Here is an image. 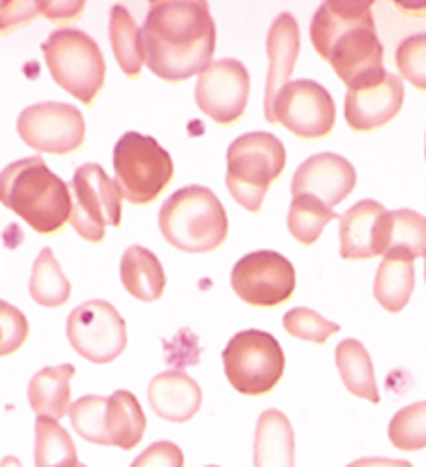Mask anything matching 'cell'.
<instances>
[{"label":"cell","instance_id":"6da1fadb","mask_svg":"<svg viewBox=\"0 0 426 467\" xmlns=\"http://www.w3.org/2000/svg\"><path fill=\"white\" fill-rule=\"evenodd\" d=\"M142 48L149 70L160 79L180 83L202 75L213 64L217 48V26L208 3H167L149 5L142 25Z\"/></svg>","mask_w":426,"mask_h":467},{"label":"cell","instance_id":"7a4b0ae2","mask_svg":"<svg viewBox=\"0 0 426 467\" xmlns=\"http://www.w3.org/2000/svg\"><path fill=\"white\" fill-rule=\"evenodd\" d=\"M372 7V0H328L313 16L315 51L333 66L348 90H358L387 75Z\"/></svg>","mask_w":426,"mask_h":467},{"label":"cell","instance_id":"3957f363","mask_svg":"<svg viewBox=\"0 0 426 467\" xmlns=\"http://www.w3.org/2000/svg\"><path fill=\"white\" fill-rule=\"evenodd\" d=\"M0 203L44 236L62 230L73 210L68 186L40 155L18 160L0 171Z\"/></svg>","mask_w":426,"mask_h":467},{"label":"cell","instance_id":"277c9868","mask_svg":"<svg viewBox=\"0 0 426 467\" xmlns=\"http://www.w3.org/2000/svg\"><path fill=\"white\" fill-rule=\"evenodd\" d=\"M158 225L175 249L206 254L225 243L230 223L217 194L203 186H186L164 202Z\"/></svg>","mask_w":426,"mask_h":467},{"label":"cell","instance_id":"5b68a950","mask_svg":"<svg viewBox=\"0 0 426 467\" xmlns=\"http://www.w3.org/2000/svg\"><path fill=\"white\" fill-rule=\"evenodd\" d=\"M286 151L274 133H243L228 149V191L241 208L260 213L269 186L282 175Z\"/></svg>","mask_w":426,"mask_h":467},{"label":"cell","instance_id":"8992f818","mask_svg":"<svg viewBox=\"0 0 426 467\" xmlns=\"http://www.w3.org/2000/svg\"><path fill=\"white\" fill-rule=\"evenodd\" d=\"M44 61L59 88L92 105L105 86V59L99 44L79 29H57L42 44Z\"/></svg>","mask_w":426,"mask_h":467},{"label":"cell","instance_id":"52a82bcc","mask_svg":"<svg viewBox=\"0 0 426 467\" xmlns=\"http://www.w3.org/2000/svg\"><path fill=\"white\" fill-rule=\"evenodd\" d=\"M114 173L123 199L134 205H147L169 186L175 166L156 138L127 131L114 147Z\"/></svg>","mask_w":426,"mask_h":467},{"label":"cell","instance_id":"ba28073f","mask_svg":"<svg viewBox=\"0 0 426 467\" xmlns=\"http://www.w3.org/2000/svg\"><path fill=\"white\" fill-rule=\"evenodd\" d=\"M282 346L263 330H243L223 349V369L230 385L243 396H267L285 376Z\"/></svg>","mask_w":426,"mask_h":467},{"label":"cell","instance_id":"9c48e42d","mask_svg":"<svg viewBox=\"0 0 426 467\" xmlns=\"http://www.w3.org/2000/svg\"><path fill=\"white\" fill-rule=\"evenodd\" d=\"M70 225L88 243H101L108 227H120L123 221V194L103 166L84 164L75 171L70 182Z\"/></svg>","mask_w":426,"mask_h":467},{"label":"cell","instance_id":"30bf717a","mask_svg":"<svg viewBox=\"0 0 426 467\" xmlns=\"http://www.w3.org/2000/svg\"><path fill=\"white\" fill-rule=\"evenodd\" d=\"M66 335L73 349L94 365H108L127 348V327L119 310L105 299H90L70 313Z\"/></svg>","mask_w":426,"mask_h":467},{"label":"cell","instance_id":"8fae6325","mask_svg":"<svg viewBox=\"0 0 426 467\" xmlns=\"http://www.w3.org/2000/svg\"><path fill=\"white\" fill-rule=\"evenodd\" d=\"M274 122L285 125L302 140H324L335 130V101L317 81H289L274 101Z\"/></svg>","mask_w":426,"mask_h":467},{"label":"cell","instance_id":"7c38bea8","mask_svg":"<svg viewBox=\"0 0 426 467\" xmlns=\"http://www.w3.org/2000/svg\"><path fill=\"white\" fill-rule=\"evenodd\" d=\"M18 136L37 153L70 155L86 140V122L68 103H36L18 116Z\"/></svg>","mask_w":426,"mask_h":467},{"label":"cell","instance_id":"4fadbf2b","mask_svg":"<svg viewBox=\"0 0 426 467\" xmlns=\"http://www.w3.org/2000/svg\"><path fill=\"white\" fill-rule=\"evenodd\" d=\"M230 285L245 304L256 308H275L296 291V269L285 255L254 252L234 265Z\"/></svg>","mask_w":426,"mask_h":467},{"label":"cell","instance_id":"5bb4252c","mask_svg":"<svg viewBox=\"0 0 426 467\" xmlns=\"http://www.w3.org/2000/svg\"><path fill=\"white\" fill-rule=\"evenodd\" d=\"M250 72L239 59H217L199 75L197 108L217 125L230 127L245 114L250 99Z\"/></svg>","mask_w":426,"mask_h":467},{"label":"cell","instance_id":"9a60e30c","mask_svg":"<svg viewBox=\"0 0 426 467\" xmlns=\"http://www.w3.org/2000/svg\"><path fill=\"white\" fill-rule=\"evenodd\" d=\"M357 186V171L337 153L311 155L297 166L291 182L293 197H313L333 210Z\"/></svg>","mask_w":426,"mask_h":467},{"label":"cell","instance_id":"2e32d148","mask_svg":"<svg viewBox=\"0 0 426 467\" xmlns=\"http://www.w3.org/2000/svg\"><path fill=\"white\" fill-rule=\"evenodd\" d=\"M343 260H369L385 255L390 238V213L372 199H363L339 216Z\"/></svg>","mask_w":426,"mask_h":467},{"label":"cell","instance_id":"e0dca14e","mask_svg":"<svg viewBox=\"0 0 426 467\" xmlns=\"http://www.w3.org/2000/svg\"><path fill=\"white\" fill-rule=\"evenodd\" d=\"M405 103V86L400 77L387 72L380 81L348 90L346 94V120L352 131L368 133L390 125Z\"/></svg>","mask_w":426,"mask_h":467},{"label":"cell","instance_id":"ac0fdd59","mask_svg":"<svg viewBox=\"0 0 426 467\" xmlns=\"http://www.w3.org/2000/svg\"><path fill=\"white\" fill-rule=\"evenodd\" d=\"M297 55H300V26L289 11L275 16L267 33V86H265V116L267 122H274V101L278 92L291 79V72L296 68Z\"/></svg>","mask_w":426,"mask_h":467},{"label":"cell","instance_id":"d6986e66","mask_svg":"<svg viewBox=\"0 0 426 467\" xmlns=\"http://www.w3.org/2000/svg\"><path fill=\"white\" fill-rule=\"evenodd\" d=\"M202 389L191 376L182 371H164L149 385V404L167 421L184 424L202 409Z\"/></svg>","mask_w":426,"mask_h":467},{"label":"cell","instance_id":"ffe728a7","mask_svg":"<svg viewBox=\"0 0 426 467\" xmlns=\"http://www.w3.org/2000/svg\"><path fill=\"white\" fill-rule=\"evenodd\" d=\"M254 467H296V437L282 410L269 409L258 417Z\"/></svg>","mask_w":426,"mask_h":467},{"label":"cell","instance_id":"44dd1931","mask_svg":"<svg viewBox=\"0 0 426 467\" xmlns=\"http://www.w3.org/2000/svg\"><path fill=\"white\" fill-rule=\"evenodd\" d=\"M120 282L131 297L140 302H156L164 295L167 277H164L162 263L149 249L140 244H131L125 249L120 260Z\"/></svg>","mask_w":426,"mask_h":467},{"label":"cell","instance_id":"7402d4cb","mask_svg":"<svg viewBox=\"0 0 426 467\" xmlns=\"http://www.w3.org/2000/svg\"><path fill=\"white\" fill-rule=\"evenodd\" d=\"M147 417L134 393L114 391L105 404V435L108 446L134 450L142 441Z\"/></svg>","mask_w":426,"mask_h":467},{"label":"cell","instance_id":"603a6c76","mask_svg":"<svg viewBox=\"0 0 426 467\" xmlns=\"http://www.w3.org/2000/svg\"><path fill=\"white\" fill-rule=\"evenodd\" d=\"M75 378V365H55L47 369L37 371L31 378L29 404L36 415L53 417V420H62L70 410V380Z\"/></svg>","mask_w":426,"mask_h":467},{"label":"cell","instance_id":"cb8c5ba5","mask_svg":"<svg viewBox=\"0 0 426 467\" xmlns=\"http://www.w3.org/2000/svg\"><path fill=\"white\" fill-rule=\"evenodd\" d=\"M416 288V269L413 260L405 255H383L374 280V297L387 313H402Z\"/></svg>","mask_w":426,"mask_h":467},{"label":"cell","instance_id":"d4e9b609","mask_svg":"<svg viewBox=\"0 0 426 467\" xmlns=\"http://www.w3.org/2000/svg\"><path fill=\"white\" fill-rule=\"evenodd\" d=\"M335 363L339 369L343 385L352 396L369 400L372 404L380 402L379 387H376L374 365L368 349L357 338H346L335 349Z\"/></svg>","mask_w":426,"mask_h":467},{"label":"cell","instance_id":"484cf974","mask_svg":"<svg viewBox=\"0 0 426 467\" xmlns=\"http://www.w3.org/2000/svg\"><path fill=\"white\" fill-rule=\"evenodd\" d=\"M109 44L120 70L130 79L140 77L145 66V48H142V31L136 25L134 16L123 5H114L109 14Z\"/></svg>","mask_w":426,"mask_h":467},{"label":"cell","instance_id":"4316f807","mask_svg":"<svg viewBox=\"0 0 426 467\" xmlns=\"http://www.w3.org/2000/svg\"><path fill=\"white\" fill-rule=\"evenodd\" d=\"M36 467H77V448L68 431L53 417L36 420Z\"/></svg>","mask_w":426,"mask_h":467},{"label":"cell","instance_id":"83f0119b","mask_svg":"<svg viewBox=\"0 0 426 467\" xmlns=\"http://www.w3.org/2000/svg\"><path fill=\"white\" fill-rule=\"evenodd\" d=\"M29 293L33 302L44 308H59L70 299V282L66 280L62 266L55 260L51 249H42L33 263Z\"/></svg>","mask_w":426,"mask_h":467},{"label":"cell","instance_id":"f1b7e54d","mask_svg":"<svg viewBox=\"0 0 426 467\" xmlns=\"http://www.w3.org/2000/svg\"><path fill=\"white\" fill-rule=\"evenodd\" d=\"M387 254L422 258L426 255V216L413 210H394L390 213V238Z\"/></svg>","mask_w":426,"mask_h":467},{"label":"cell","instance_id":"f546056e","mask_svg":"<svg viewBox=\"0 0 426 467\" xmlns=\"http://www.w3.org/2000/svg\"><path fill=\"white\" fill-rule=\"evenodd\" d=\"M333 219H337L335 210L326 208L324 203L317 202V199L293 197L289 216H286V223H289L291 236L296 238L297 243L311 247V244L319 241L324 227Z\"/></svg>","mask_w":426,"mask_h":467},{"label":"cell","instance_id":"4dcf8cb0","mask_svg":"<svg viewBox=\"0 0 426 467\" xmlns=\"http://www.w3.org/2000/svg\"><path fill=\"white\" fill-rule=\"evenodd\" d=\"M390 441L402 452H420L426 448V400L409 404L391 417Z\"/></svg>","mask_w":426,"mask_h":467},{"label":"cell","instance_id":"1f68e13d","mask_svg":"<svg viewBox=\"0 0 426 467\" xmlns=\"http://www.w3.org/2000/svg\"><path fill=\"white\" fill-rule=\"evenodd\" d=\"M105 404L108 398L101 396H84L70 404V421L77 435L86 441L97 443V446H108V435H105Z\"/></svg>","mask_w":426,"mask_h":467},{"label":"cell","instance_id":"d6a6232c","mask_svg":"<svg viewBox=\"0 0 426 467\" xmlns=\"http://www.w3.org/2000/svg\"><path fill=\"white\" fill-rule=\"evenodd\" d=\"M282 326H285V330L291 337L302 338V341L319 343V346L341 330L339 324L324 319L319 313H315L311 308H302V306L300 308L289 310V313L282 317Z\"/></svg>","mask_w":426,"mask_h":467},{"label":"cell","instance_id":"836d02e7","mask_svg":"<svg viewBox=\"0 0 426 467\" xmlns=\"http://www.w3.org/2000/svg\"><path fill=\"white\" fill-rule=\"evenodd\" d=\"M400 75L420 92H426V33H413L396 51Z\"/></svg>","mask_w":426,"mask_h":467},{"label":"cell","instance_id":"e575fe53","mask_svg":"<svg viewBox=\"0 0 426 467\" xmlns=\"http://www.w3.org/2000/svg\"><path fill=\"white\" fill-rule=\"evenodd\" d=\"M29 337V321L16 306L0 299V358L16 354Z\"/></svg>","mask_w":426,"mask_h":467},{"label":"cell","instance_id":"d590c367","mask_svg":"<svg viewBox=\"0 0 426 467\" xmlns=\"http://www.w3.org/2000/svg\"><path fill=\"white\" fill-rule=\"evenodd\" d=\"M131 467H184V452L173 441H156L131 463Z\"/></svg>","mask_w":426,"mask_h":467},{"label":"cell","instance_id":"8d00e7d4","mask_svg":"<svg viewBox=\"0 0 426 467\" xmlns=\"http://www.w3.org/2000/svg\"><path fill=\"white\" fill-rule=\"evenodd\" d=\"M40 16V0L37 3H0V33H7L26 26Z\"/></svg>","mask_w":426,"mask_h":467},{"label":"cell","instance_id":"74e56055","mask_svg":"<svg viewBox=\"0 0 426 467\" xmlns=\"http://www.w3.org/2000/svg\"><path fill=\"white\" fill-rule=\"evenodd\" d=\"M84 7V3H47V0H40V14L51 22L77 20Z\"/></svg>","mask_w":426,"mask_h":467},{"label":"cell","instance_id":"f35d334b","mask_svg":"<svg viewBox=\"0 0 426 467\" xmlns=\"http://www.w3.org/2000/svg\"><path fill=\"white\" fill-rule=\"evenodd\" d=\"M346 467H413L409 461H400V459H385V457H365L354 461V463L346 465Z\"/></svg>","mask_w":426,"mask_h":467},{"label":"cell","instance_id":"ab89813d","mask_svg":"<svg viewBox=\"0 0 426 467\" xmlns=\"http://www.w3.org/2000/svg\"><path fill=\"white\" fill-rule=\"evenodd\" d=\"M0 467H25V465H22L16 457H5L3 463H0Z\"/></svg>","mask_w":426,"mask_h":467},{"label":"cell","instance_id":"60d3db41","mask_svg":"<svg viewBox=\"0 0 426 467\" xmlns=\"http://www.w3.org/2000/svg\"><path fill=\"white\" fill-rule=\"evenodd\" d=\"M424 282H426V255H424Z\"/></svg>","mask_w":426,"mask_h":467},{"label":"cell","instance_id":"b9f144b4","mask_svg":"<svg viewBox=\"0 0 426 467\" xmlns=\"http://www.w3.org/2000/svg\"><path fill=\"white\" fill-rule=\"evenodd\" d=\"M77 467H86V465H84V463H79V465H77Z\"/></svg>","mask_w":426,"mask_h":467},{"label":"cell","instance_id":"7bdbcfd3","mask_svg":"<svg viewBox=\"0 0 426 467\" xmlns=\"http://www.w3.org/2000/svg\"><path fill=\"white\" fill-rule=\"evenodd\" d=\"M206 467H219V465H206Z\"/></svg>","mask_w":426,"mask_h":467}]
</instances>
